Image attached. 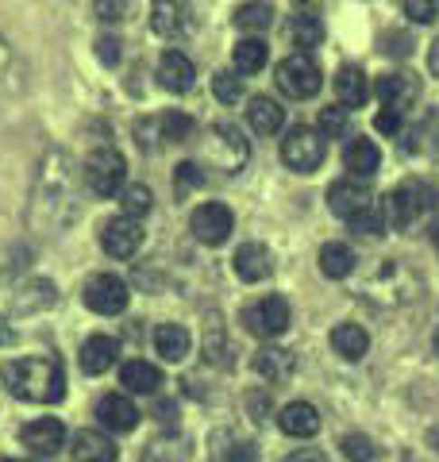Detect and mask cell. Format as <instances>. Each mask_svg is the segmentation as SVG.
I'll list each match as a JSON object with an SVG mask.
<instances>
[{"mask_svg":"<svg viewBox=\"0 0 439 462\" xmlns=\"http://www.w3.org/2000/svg\"><path fill=\"white\" fill-rule=\"evenodd\" d=\"M8 393L32 404H54L66 397V370L54 355H32V358H12L0 366Z\"/></svg>","mask_w":439,"mask_h":462,"instance_id":"1","label":"cell"},{"mask_svg":"<svg viewBox=\"0 0 439 462\" xmlns=\"http://www.w3.org/2000/svg\"><path fill=\"white\" fill-rule=\"evenodd\" d=\"M70 158L62 151L47 154V162H42V173H39V189H35V205H32V216H39L42 208H51L47 224L51 227H62V216L70 224L73 216V173H70Z\"/></svg>","mask_w":439,"mask_h":462,"instance_id":"2","label":"cell"},{"mask_svg":"<svg viewBox=\"0 0 439 462\" xmlns=\"http://www.w3.org/2000/svg\"><path fill=\"white\" fill-rule=\"evenodd\" d=\"M435 205H439V197L424 181H401L397 189L386 197L382 208H386V224L393 231H413L424 216H428V208H435Z\"/></svg>","mask_w":439,"mask_h":462,"instance_id":"3","label":"cell"},{"mask_svg":"<svg viewBox=\"0 0 439 462\" xmlns=\"http://www.w3.org/2000/svg\"><path fill=\"white\" fill-rule=\"evenodd\" d=\"M201 147H204V162L216 166V170H228V173H239L247 166V158H251V147H247V139L236 124L209 127L201 139Z\"/></svg>","mask_w":439,"mask_h":462,"instance_id":"4","label":"cell"},{"mask_svg":"<svg viewBox=\"0 0 439 462\" xmlns=\"http://www.w3.org/2000/svg\"><path fill=\"white\" fill-rule=\"evenodd\" d=\"M320 85H324V74H320L316 58L313 54H289L285 62H277V89H282L285 97L293 100H309L320 93Z\"/></svg>","mask_w":439,"mask_h":462,"instance_id":"5","label":"cell"},{"mask_svg":"<svg viewBox=\"0 0 439 462\" xmlns=\"http://www.w3.org/2000/svg\"><path fill=\"white\" fill-rule=\"evenodd\" d=\"M324 154H328V143L316 127H293V132L282 139V162L297 173H313L324 166Z\"/></svg>","mask_w":439,"mask_h":462,"instance_id":"6","label":"cell"},{"mask_svg":"<svg viewBox=\"0 0 439 462\" xmlns=\"http://www.w3.org/2000/svg\"><path fill=\"white\" fill-rule=\"evenodd\" d=\"M81 173H85V185H89L97 197H112V193H120V189H124L127 162H124V154H120V151L100 147V151H93L89 158H85Z\"/></svg>","mask_w":439,"mask_h":462,"instance_id":"7","label":"cell"},{"mask_svg":"<svg viewBox=\"0 0 439 462\" xmlns=\"http://www.w3.org/2000/svg\"><path fill=\"white\" fill-rule=\"evenodd\" d=\"M243 324L258 339H277L289 328V300L282 293H266L243 312Z\"/></svg>","mask_w":439,"mask_h":462,"instance_id":"8","label":"cell"},{"mask_svg":"<svg viewBox=\"0 0 439 462\" xmlns=\"http://www.w3.org/2000/svg\"><path fill=\"white\" fill-rule=\"evenodd\" d=\"M81 297H85V305H89L97 316H120L127 309V300H131L127 282L116 278V273H93V278L85 282Z\"/></svg>","mask_w":439,"mask_h":462,"instance_id":"9","label":"cell"},{"mask_svg":"<svg viewBox=\"0 0 439 462\" xmlns=\"http://www.w3.org/2000/svg\"><path fill=\"white\" fill-rule=\"evenodd\" d=\"M231 227H236V216H231L228 205H220V200H204V205L193 208V216H189V231L209 243V247H220V243H228Z\"/></svg>","mask_w":439,"mask_h":462,"instance_id":"10","label":"cell"},{"mask_svg":"<svg viewBox=\"0 0 439 462\" xmlns=\"http://www.w3.org/2000/svg\"><path fill=\"white\" fill-rule=\"evenodd\" d=\"M100 247L112 258H131L143 247V224L131 220V216H112L105 231H100Z\"/></svg>","mask_w":439,"mask_h":462,"instance_id":"11","label":"cell"},{"mask_svg":"<svg viewBox=\"0 0 439 462\" xmlns=\"http://www.w3.org/2000/svg\"><path fill=\"white\" fill-rule=\"evenodd\" d=\"M378 97H382V108H393L405 116L420 100V81L413 74H405V69H397V74L378 78Z\"/></svg>","mask_w":439,"mask_h":462,"instance_id":"12","label":"cell"},{"mask_svg":"<svg viewBox=\"0 0 439 462\" xmlns=\"http://www.w3.org/2000/svg\"><path fill=\"white\" fill-rule=\"evenodd\" d=\"M20 439H23V447H32L35 455L54 458L58 451H62V443H66V428H62V420H54V416H42V420L23 424Z\"/></svg>","mask_w":439,"mask_h":462,"instance_id":"13","label":"cell"},{"mask_svg":"<svg viewBox=\"0 0 439 462\" xmlns=\"http://www.w3.org/2000/svg\"><path fill=\"white\" fill-rule=\"evenodd\" d=\"M370 200H374L370 189L359 185V178H340V181H332V189H328V208L340 216V220H350V216L362 212Z\"/></svg>","mask_w":439,"mask_h":462,"instance_id":"14","label":"cell"},{"mask_svg":"<svg viewBox=\"0 0 439 462\" xmlns=\"http://www.w3.org/2000/svg\"><path fill=\"white\" fill-rule=\"evenodd\" d=\"M197 81V66L189 62V58L182 51H166L163 58H158V85L170 93H189Z\"/></svg>","mask_w":439,"mask_h":462,"instance_id":"15","label":"cell"},{"mask_svg":"<svg viewBox=\"0 0 439 462\" xmlns=\"http://www.w3.org/2000/svg\"><path fill=\"white\" fill-rule=\"evenodd\" d=\"M251 366L258 378H266L270 385H282L293 378V370H297V358H293V351H285V346H262V351H255Z\"/></svg>","mask_w":439,"mask_h":462,"instance_id":"16","label":"cell"},{"mask_svg":"<svg viewBox=\"0 0 439 462\" xmlns=\"http://www.w3.org/2000/svg\"><path fill=\"white\" fill-rule=\"evenodd\" d=\"M277 428H282L285 436H293V439L316 436V431H320V412H316V404H309V401L285 404V409L277 412Z\"/></svg>","mask_w":439,"mask_h":462,"instance_id":"17","label":"cell"},{"mask_svg":"<svg viewBox=\"0 0 439 462\" xmlns=\"http://www.w3.org/2000/svg\"><path fill=\"white\" fill-rule=\"evenodd\" d=\"M97 420L105 424L108 431H135L139 424V409L131 404L124 393H108L97 401Z\"/></svg>","mask_w":439,"mask_h":462,"instance_id":"18","label":"cell"},{"mask_svg":"<svg viewBox=\"0 0 439 462\" xmlns=\"http://www.w3.org/2000/svg\"><path fill=\"white\" fill-rule=\"evenodd\" d=\"M81 370L85 374H105L112 370V363L120 358V343H116L112 336H89L81 343Z\"/></svg>","mask_w":439,"mask_h":462,"instance_id":"19","label":"cell"},{"mask_svg":"<svg viewBox=\"0 0 439 462\" xmlns=\"http://www.w3.org/2000/svg\"><path fill=\"white\" fill-rule=\"evenodd\" d=\"M231 266H236V273L243 282H262L270 278V251L262 247V243H243V247H236V258H231Z\"/></svg>","mask_w":439,"mask_h":462,"instance_id":"20","label":"cell"},{"mask_svg":"<svg viewBox=\"0 0 439 462\" xmlns=\"http://www.w3.org/2000/svg\"><path fill=\"white\" fill-rule=\"evenodd\" d=\"M120 451L105 431H78L73 436V462H116Z\"/></svg>","mask_w":439,"mask_h":462,"instance_id":"21","label":"cell"},{"mask_svg":"<svg viewBox=\"0 0 439 462\" xmlns=\"http://www.w3.org/2000/svg\"><path fill=\"white\" fill-rule=\"evenodd\" d=\"M120 385L127 389V393L154 397V393H158V385H163V374H158L154 363H143V358H135V363H124V370H120Z\"/></svg>","mask_w":439,"mask_h":462,"instance_id":"22","label":"cell"},{"mask_svg":"<svg viewBox=\"0 0 439 462\" xmlns=\"http://www.w3.org/2000/svg\"><path fill=\"white\" fill-rule=\"evenodd\" d=\"M335 97H340L343 108H362L366 97H370V81L359 66H340V74H335Z\"/></svg>","mask_w":439,"mask_h":462,"instance_id":"23","label":"cell"},{"mask_svg":"<svg viewBox=\"0 0 439 462\" xmlns=\"http://www.w3.org/2000/svg\"><path fill=\"white\" fill-rule=\"evenodd\" d=\"M343 162L350 170V178H374L378 166H382V151L370 139H350L343 151Z\"/></svg>","mask_w":439,"mask_h":462,"instance_id":"24","label":"cell"},{"mask_svg":"<svg viewBox=\"0 0 439 462\" xmlns=\"http://www.w3.org/2000/svg\"><path fill=\"white\" fill-rule=\"evenodd\" d=\"M332 346H335V355L347 358V363H359V358L370 351V336H366V328L359 324H335L332 328Z\"/></svg>","mask_w":439,"mask_h":462,"instance_id":"25","label":"cell"},{"mask_svg":"<svg viewBox=\"0 0 439 462\" xmlns=\"http://www.w3.org/2000/svg\"><path fill=\"white\" fill-rule=\"evenodd\" d=\"M320 273L332 282H343L355 273V251L347 247V243H324L320 247Z\"/></svg>","mask_w":439,"mask_h":462,"instance_id":"26","label":"cell"},{"mask_svg":"<svg viewBox=\"0 0 439 462\" xmlns=\"http://www.w3.org/2000/svg\"><path fill=\"white\" fill-rule=\"evenodd\" d=\"M247 120H251V127L258 135H274V132H282V124H285V108L270 97H251Z\"/></svg>","mask_w":439,"mask_h":462,"instance_id":"27","label":"cell"},{"mask_svg":"<svg viewBox=\"0 0 439 462\" xmlns=\"http://www.w3.org/2000/svg\"><path fill=\"white\" fill-rule=\"evenodd\" d=\"M189 331L182 324H158L154 328V351L166 358V363H182V358L189 355Z\"/></svg>","mask_w":439,"mask_h":462,"instance_id":"28","label":"cell"},{"mask_svg":"<svg viewBox=\"0 0 439 462\" xmlns=\"http://www.w3.org/2000/svg\"><path fill=\"white\" fill-rule=\"evenodd\" d=\"M212 447H216V458H220V462H258L255 443L243 439V436H236V431H216Z\"/></svg>","mask_w":439,"mask_h":462,"instance_id":"29","label":"cell"},{"mask_svg":"<svg viewBox=\"0 0 439 462\" xmlns=\"http://www.w3.org/2000/svg\"><path fill=\"white\" fill-rule=\"evenodd\" d=\"M266 58H270V47L262 39H243L236 42V51H231V62H236L239 74H258L262 66H266Z\"/></svg>","mask_w":439,"mask_h":462,"instance_id":"30","label":"cell"},{"mask_svg":"<svg viewBox=\"0 0 439 462\" xmlns=\"http://www.w3.org/2000/svg\"><path fill=\"white\" fill-rule=\"evenodd\" d=\"M236 27L239 32H251V35H258V32H266V27L274 23V8L266 5V0H247V5H239L236 8Z\"/></svg>","mask_w":439,"mask_h":462,"instance_id":"31","label":"cell"},{"mask_svg":"<svg viewBox=\"0 0 439 462\" xmlns=\"http://www.w3.org/2000/svg\"><path fill=\"white\" fill-rule=\"evenodd\" d=\"M151 27H154V35H163V39H173L182 32V5L178 0H154L151 5Z\"/></svg>","mask_w":439,"mask_h":462,"instance_id":"32","label":"cell"},{"mask_svg":"<svg viewBox=\"0 0 439 462\" xmlns=\"http://www.w3.org/2000/svg\"><path fill=\"white\" fill-rule=\"evenodd\" d=\"M51 305H54V282H47V278L27 282L16 297V312H39V309H51Z\"/></svg>","mask_w":439,"mask_h":462,"instance_id":"33","label":"cell"},{"mask_svg":"<svg viewBox=\"0 0 439 462\" xmlns=\"http://www.w3.org/2000/svg\"><path fill=\"white\" fill-rule=\"evenodd\" d=\"M293 39H297V47L309 54L313 47H320L324 42V23H320V16H313V12H297L293 16Z\"/></svg>","mask_w":439,"mask_h":462,"instance_id":"34","label":"cell"},{"mask_svg":"<svg viewBox=\"0 0 439 462\" xmlns=\"http://www.w3.org/2000/svg\"><path fill=\"white\" fill-rule=\"evenodd\" d=\"M347 227L355 231V236H382V231H386V208L378 205V200H370L362 212L350 216Z\"/></svg>","mask_w":439,"mask_h":462,"instance_id":"35","label":"cell"},{"mask_svg":"<svg viewBox=\"0 0 439 462\" xmlns=\"http://www.w3.org/2000/svg\"><path fill=\"white\" fill-rule=\"evenodd\" d=\"M158 120H163V139L166 143H189V139H197V120H193V116L166 112V116H158Z\"/></svg>","mask_w":439,"mask_h":462,"instance_id":"36","label":"cell"},{"mask_svg":"<svg viewBox=\"0 0 439 462\" xmlns=\"http://www.w3.org/2000/svg\"><path fill=\"white\" fill-rule=\"evenodd\" d=\"M151 205H154V193L146 189L143 181L124 185V189H120V208H124V216H131V220H135V216H146V212H151Z\"/></svg>","mask_w":439,"mask_h":462,"instance_id":"37","label":"cell"},{"mask_svg":"<svg viewBox=\"0 0 439 462\" xmlns=\"http://www.w3.org/2000/svg\"><path fill=\"white\" fill-rule=\"evenodd\" d=\"M343 455L350 462H382V451L374 447L370 436H343Z\"/></svg>","mask_w":439,"mask_h":462,"instance_id":"38","label":"cell"},{"mask_svg":"<svg viewBox=\"0 0 439 462\" xmlns=\"http://www.w3.org/2000/svg\"><path fill=\"white\" fill-rule=\"evenodd\" d=\"M212 93H216V100H224V105H236V100L243 97V81L231 74V69H220V74L212 78Z\"/></svg>","mask_w":439,"mask_h":462,"instance_id":"39","label":"cell"},{"mask_svg":"<svg viewBox=\"0 0 439 462\" xmlns=\"http://www.w3.org/2000/svg\"><path fill=\"white\" fill-rule=\"evenodd\" d=\"M320 135H324V139L347 135V108L343 105H332V108L320 112Z\"/></svg>","mask_w":439,"mask_h":462,"instance_id":"40","label":"cell"},{"mask_svg":"<svg viewBox=\"0 0 439 462\" xmlns=\"http://www.w3.org/2000/svg\"><path fill=\"white\" fill-rule=\"evenodd\" d=\"M197 185H204V170L197 162H182L173 170V189L178 193H189V189H197Z\"/></svg>","mask_w":439,"mask_h":462,"instance_id":"41","label":"cell"},{"mask_svg":"<svg viewBox=\"0 0 439 462\" xmlns=\"http://www.w3.org/2000/svg\"><path fill=\"white\" fill-rule=\"evenodd\" d=\"M401 5H405V16L408 20H413V23H432L435 16H439V5H435V0H401Z\"/></svg>","mask_w":439,"mask_h":462,"instance_id":"42","label":"cell"},{"mask_svg":"<svg viewBox=\"0 0 439 462\" xmlns=\"http://www.w3.org/2000/svg\"><path fill=\"white\" fill-rule=\"evenodd\" d=\"M170 447L173 443H166V439H158V443H151V447H146V451H143V462H185V447H178V451H170Z\"/></svg>","mask_w":439,"mask_h":462,"instance_id":"43","label":"cell"},{"mask_svg":"<svg viewBox=\"0 0 439 462\" xmlns=\"http://www.w3.org/2000/svg\"><path fill=\"white\" fill-rule=\"evenodd\" d=\"M93 12H97V20H105V23H120V20H127V0H97Z\"/></svg>","mask_w":439,"mask_h":462,"instance_id":"44","label":"cell"},{"mask_svg":"<svg viewBox=\"0 0 439 462\" xmlns=\"http://www.w3.org/2000/svg\"><path fill=\"white\" fill-rule=\"evenodd\" d=\"M154 139H163V120L151 116V120H139L135 124V143L139 147H154Z\"/></svg>","mask_w":439,"mask_h":462,"instance_id":"45","label":"cell"},{"mask_svg":"<svg viewBox=\"0 0 439 462\" xmlns=\"http://www.w3.org/2000/svg\"><path fill=\"white\" fill-rule=\"evenodd\" d=\"M97 58H100L105 66L120 62V39H116V35H100V39H97Z\"/></svg>","mask_w":439,"mask_h":462,"instance_id":"46","label":"cell"},{"mask_svg":"<svg viewBox=\"0 0 439 462\" xmlns=\"http://www.w3.org/2000/svg\"><path fill=\"white\" fill-rule=\"evenodd\" d=\"M374 127H378L382 135H397V132H401V112L382 108V112H378V120H374Z\"/></svg>","mask_w":439,"mask_h":462,"instance_id":"47","label":"cell"},{"mask_svg":"<svg viewBox=\"0 0 439 462\" xmlns=\"http://www.w3.org/2000/svg\"><path fill=\"white\" fill-rule=\"evenodd\" d=\"M270 409H274V404H270V397H266V393H247V412H251L258 424L270 416Z\"/></svg>","mask_w":439,"mask_h":462,"instance_id":"48","label":"cell"},{"mask_svg":"<svg viewBox=\"0 0 439 462\" xmlns=\"http://www.w3.org/2000/svg\"><path fill=\"white\" fill-rule=\"evenodd\" d=\"M12 343H16V328L0 316V346H12Z\"/></svg>","mask_w":439,"mask_h":462,"instance_id":"49","label":"cell"},{"mask_svg":"<svg viewBox=\"0 0 439 462\" xmlns=\"http://www.w3.org/2000/svg\"><path fill=\"white\" fill-rule=\"evenodd\" d=\"M285 462H328V458L320 455V451H297V455H289Z\"/></svg>","mask_w":439,"mask_h":462,"instance_id":"50","label":"cell"},{"mask_svg":"<svg viewBox=\"0 0 439 462\" xmlns=\"http://www.w3.org/2000/svg\"><path fill=\"white\" fill-rule=\"evenodd\" d=\"M173 416H178V409H173V401H163V404H158V420H173Z\"/></svg>","mask_w":439,"mask_h":462,"instance_id":"51","label":"cell"},{"mask_svg":"<svg viewBox=\"0 0 439 462\" xmlns=\"http://www.w3.org/2000/svg\"><path fill=\"white\" fill-rule=\"evenodd\" d=\"M428 69H432V74L439 78V39L432 42V51H428Z\"/></svg>","mask_w":439,"mask_h":462,"instance_id":"52","label":"cell"},{"mask_svg":"<svg viewBox=\"0 0 439 462\" xmlns=\"http://www.w3.org/2000/svg\"><path fill=\"white\" fill-rule=\"evenodd\" d=\"M8 58H12V51H8V42L0 39V74H5V66H8Z\"/></svg>","mask_w":439,"mask_h":462,"instance_id":"53","label":"cell"},{"mask_svg":"<svg viewBox=\"0 0 439 462\" xmlns=\"http://www.w3.org/2000/svg\"><path fill=\"white\" fill-rule=\"evenodd\" d=\"M428 443H432L435 451H439V428H435V431H428Z\"/></svg>","mask_w":439,"mask_h":462,"instance_id":"54","label":"cell"},{"mask_svg":"<svg viewBox=\"0 0 439 462\" xmlns=\"http://www.w3.org/2000/svg\"><path fill=\"white\" fill-rule=\"evenodd\" d=\"M432 247H435V254H439V224L432 227Z\"/></svg>","mask_w":439,"mask_h":462,"instance_id":"55","label":"cell"},{"mask_svg":"<svg viewBox=\"0 0 439 462\" xmlns=\"http://www.w3.org/2000/svg\"><path fill=\"white\" fill-rule=\"evenodd\" d=\"M432 351L439 355V328H435V336H432Z\"/></svg>","mask_w":439,"mask_h":462,"instance_id":"56","label":"cell"},{"mask_svg":"<svg viewBox=\"0 0 439 462\" xmlns=\"http://www.w3.org/2000/svg\"><path fill=\"white\" fill-rule=\"evenodd\" d=\"M0 462H27V458H0ZM39 462V458H35Z\"/></svg>","mask_w":439,"mask_h":462,"instance_id":"57","label":"cell"}]
</instances>
